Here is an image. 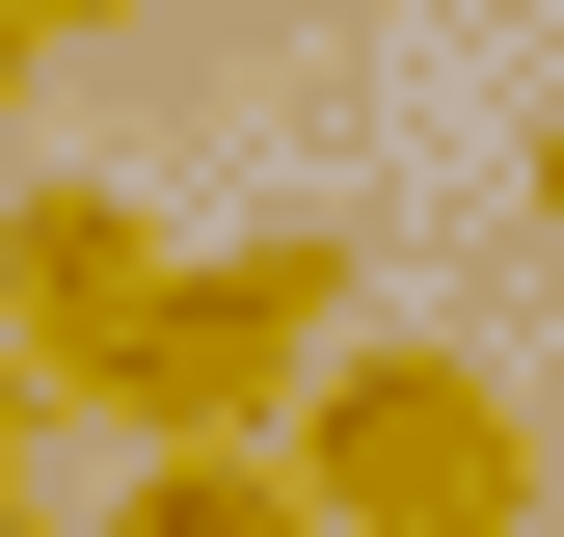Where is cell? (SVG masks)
Returning a JSON list of instances; mask_svg holds the SVG:
<instances>
[{"instance_id": "1", "label": "cell", "mask_w": 564, "mask_h": 537, "mask_svg": "<svg viewBox=\"0 0 564 537\" xmlns=\"http://www.w3.org/2000/svg\"><path fill=\"white\" fill-rule=\"evenodd\" d=\"M323 350H349V242H323V216L188 242L162 296L82 350V457H269V430L323 403Z\"/></svg>"}, {"instance_id": "2", "label": "cell", "mask_w": 564, "mask_h": 537, "mask_svg": "<svg viewBox=\"0 0 564 537\" xmlns=\"http://www.w3.org/2000/svg\"><path fill=\"white\" fill-rule=\"evenodd\" d=\"M269 457L323 484V537H538V403L484 350H431V322H349Z\"/></svg>"}, {"instance_id": "3", "label": "cell", "mask_w": 564, "mask_h": 537, "mask_svg": "<svg viewBox=\"0 0 564 537\" xmlns=\"http://www.w3.org/2000/svg\"><path fill=\"white\" fill-rule=\"evenodd\" d=\"M134 296H162V216H134V188H0V350L82 376Z\"/></svg>"}, {"instance_id": "4", "label": "cell", "mask_w": 564, "mask_h": 537, "mask_svg": "<svg viewBox=\"0 0 564 537\" xmlns=\"http://www.w3.org/2000/svg\"><path fill=\"white\" fill-rule=\"evenodd\" d=\"M82 537H323V484H296V457H134Z\"/></svg>"}, {"instance_id": "5", "label": "cell", "mask_w": 564, "mask_h": 537, "mask_svg": "<svg viewBox=\"0 0 564 537\" xmlns=\"http://www.w3.org/2000/svg\"><path fill=\"white\" fill-rule=\"evenodd\" d=\"M28 457H82V376H54V350H0V511H28Z\"/></svg>"}, {"instance_id": "6", "label": "cell", "mask_w": 564, "mask_h": 537, "mask_svg": "<svg viewBox=\"0 0 564 537\" xmlns=\"http://www.w3.org/2000/svg\"><path fill=\"white\" fill-rule=\"evenodd\" d=\"M0 28H28V54H134L162 0H0Z\"/></svg>"}, {"instance_id": "7", "label": "cell", "mask_w": 564, "mask_h": 537, "mask_svg": "<svg viewBox=\"0 0 564 537\" xmlns=\"http://www.w3.org/2000/svg\"><path fill=\"white\" fill-rule=\"evenodd\" d=\"M28 81H54V54H28V28H0V188H28Z\"/></svg>"}, {"instance_id": "8", "label": "cell", "mask_w": 564, "mask_h": 537, "mask_svg": "<svg viewBox=\"0 0 564 537\" xmlns=\"http://www.w3.org/2000/svg\"><path fill=\"white\" fill-rule=\"evenodd\" d=\"M511 188H538V242H564V108H538V162H511Z\"/></svg>"}, {"instance_id": "9", "label": "cell", "mask_w": 564, "mask_h": 537, "mask_svg": "<svg viewBox=\"0 0 564 537\" xmlns=\"http://www.w3.org/2000/svg\"><path fill=\"white\" fill-rule=\"evenodd\" d=\"M0 537H82V511H0Z\"/></svg>"}]
</instances>
